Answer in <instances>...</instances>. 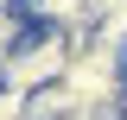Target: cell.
Here are the masks:
<instances>
[{"mask_svg":"<svg viewBox=\"0 0 127 120\" xmlns=\"http://www.w3.org/2000/svg\"><path fill=\"white\" fill-rule=\"evenodd\" d=\"M70 57H76V32H64V25H38V19H32L13 44L0 51V82H6V89H19V95H32V89H45V82H64Z\"/></svg>","mask_w":127,"mask_h":120,"instance_id":"cell-1","label":"cell"},{"mask_svg":"<svg viewBox=\"0 0 127 120\" xmlns=\"http://www.w3.org/2000/svg\"><path fill=\"white\" fill-rule=\"evenodd\" d=\"M95 6H102V0H19L26 19H38V25H64V32H76V38H89Z\"/></svg>","mask_w":127,"mask_h":120,"instance_id":"cell-2","label":"cell"}]
</instances>
